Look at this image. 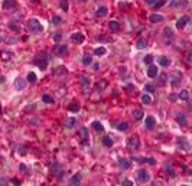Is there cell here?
<instances>
[{
	"instance_id": "6da1fadb",
	"label": "cell",
	"mask_w": 192,
	"mask_h": 186,
	"mask_svg": "<svg viewBox=\"0 0 192 186\" xmlns=\"http://www.w3.org/2000/svg\"><path fill=\"white\" fill-rule=\"evenodd\" d=\"M28 31L32 32V33H39V32L43 31V26H42V23L38 19H31L28 22Z\"/></svg>"
},
{
	"instance_id": "7a4b0ae2",
	"label": "cell",
	"mask_w": 192,
	"mask_h": 186,
	"mask_svg": "<svg viewBox=\"0 0 192 186\" xmlns=\"http://www.w3.org/2000/svg\"><path fill=\"white\" fill-rule=\"evenodd\" d=\"M46 56H48V55H46V52H43V53L38 55V56L35 58V61H33V64L38 65L41 69H46V67H48V62H49V58H46Z\"/></svg>"
},
{
	"instance_id": "3957f363",
	"label": "cell",
	"mask_w": 192,
	"mask_h": 186,
	"mask_svg": "<svg viewBox=\"0 0 192 186\" xmlns=\"http://www.w3.org/2000/svg\"><path fill=\"white\" fill-rule=\"evenodd\" d=\"M181 82H182V72L181 71H174L169 75V84L172 87H178Z\"/></svg>"
},
{
	"instance_id": "277c9868",
	"label": "cell",
	"mask_w": 192,
	"mask_h": 186,
	"mask_svg": "<svg viewBox=\"0 0 192 186\" xmlns=\"http://www.w3.org/2000/svg\"><path fill=\"white\" fill-rule=\"evenodd\" d=\"M127 147L130 150H139L140 147V138L137 136H132L127 138Z\"/></svg>"
},
{
	"instance_id": "5b68a950",
	"label": "cell",
	"mask_w": 192,
	"mask_h": 186,
	"mask_svg": "<svg viewBox=\"0 0 192 186\" xmlns=\"http://www.w3.org/2000/svg\"><path fill=\"white\" fill-rule=\"evenodd\" d=\"M80 85H81V89H82V94H87L88 89H90V87H91V78L87 77V75H84V77H81V81H80Z\"/></svg>"
},
{
	"instance_id": "8992f818",
	"label": "cell",
	"mask_w": 192,
	"mask_h": 186,
	"mask_svg": "<svg viewBox=\"0 0 192 186\" xmlns=\"http://www.w3.org/2000/svg\"><path fill=\"white\" fill-rule=\"evenodd\" d=\"M1 9L3 10H15V9H18V1L16 0H4L3 3H1Z\"/></svg>"
},
{
	"instance_id": "52a82bcc",
	"label": "cell",
	"mask_w": 192,
	"mask_h": 186,
	"mask_svg": "<svg viewBox=\"0 0 192 186\" xmlns=\"http://www.w3.org/2000/svg\"><path fill=\"white\" fill-rule=\"evenodd\" d=\"M68 52V48H67V45H55L53 46V53L56 55V56H64L65 53Z\"/></svg>"
},
{
	"instance_id": "ba28073f",
	"label": "cell",
	"mask_w": 192,
	"mask_h": 186,
	"mask_svg": "<svg viewBox=\"0 0 192 186\" xmlns=\"http://www.w3.org/2000/svg\"><path fill=\"white\" fill-rule=\"evenodd\" d=\"M137 179H139V182H142V183H146V182L150 180V175H149V172L142 169L137 172Z\"/></svg>"
},
{
	"instance_id": "9c48e42d",
	"label": "cell",
	"mask_w": 192,
	"mask_h": 186,
	"mask_svg": "<svg viewBox=\"0 0 192 186\" xmlns=\"http://www.w3.org/2000/svg\"><path fill=\"white\" fill-rule=\"evenodd\" d=\"M77 134H78L80 140H81L82 143H85V141L88 140V128L87 127H80L78 131H77Z\"/></svg>"
},
{
	"instance_id": "30bf717a",
	"label": "cell",
	"mask_w": 192,
	"mask_h": 186,
	"mask_svg": "<svg viewBox=\"0 0 192 186\" xmlns=\"http://www.w3.org/2000/svg\"><path fill=\"white\" fill-rule=\"evenodd\" d=\"M71 42L72 43H82L84 42V35L82 33H80V32H75V33H72L71 35Z\"/></svg>"
},
{
	"instance_id": "8fae6325",
	"label": "cell",
	"mask_w": 192,
	"mask_h": 186,
	"mask_svg": "<svg viewBox=\"0 0 192 186\" xmlns=\"http://www.w3.org/2000/svg\"><path fill=\"white\" fill-rule=\"evenodd\" d=\"M51 169H52L53 175H55L58 179H62V169H61V166H59L56 162H53L52 165H51Z\"/></svg>"
},
{
	"instance_id": "7c38bea8",
	"label": "cell",
	"mask_w": 192,
	"mask_h": 186,
	"mask_svg": "<svg viewBox=\"0 0 192 186\" xmlns=\"http://www.w3.org/2000/svg\"><path fill=\"white\" fill-rule=\"evenodd\" d=\"M13 87H15V89H18V91H23V89L26 88V81H25L23 78H16Z\"/></svg>"
},
{
	"instance_id": "4fadbf2b",
	"label": "cell",
	"mask_w": 192,
	"mask_h": 186,
	"mask_svg": "<svg viewBox=\"0 0 192 186\" xmlns=\"http://www.w3.org/2000/svg\"><path fill=\"white\" fill-rule=\"evenodd\" d=\"M132 160H137L139 163H147V165H155L156 163V160L153 159V157H132Z\"/></svg>"
},
{
	"instance_id": "5bb4252c",
	"label": "cell",
	"mask_w": 192,
	"mask_h": 186,
	"mask_svg": "<svg viewBox=\"0 0 192 186\" xmlns=\"http://www.w3.org/2000/svg\"><path fill=\"white\" fill-rule=\"evenodd\" d=\"M189 16H182L181 19H178V22H176V28L181 31V29H183L185 26H186V23H189Z\"/></svg>"
},
{
	"instance_id": "9a60e30c",
	"label": "cell",
	"mask_w": 192,
	"mask_h": 186,
	"mask_svg": "<svg viewBox=\"0 0 192 186\" xmlns=\"http://www.w3.org/2000/svg\"><path fill=\"white\" fill-rule=\"evenodd\" d=\"M0 58H1L3 61H12V59H13V52L3 49V51L0 52Z\"/></svg>"
},
{
	"instance_id": "2e32d148",
	"label": "cell",
	"mask_w": 192,
	"mask_h": 186,
	"mask_svg": "<svg viewBox=\"0 0 192 186\" xmlns=\"http://www.w3.org/2000/svg\"><path fill=\"white\" fill-rule=\"evenodd\" d=\"M155 124H156V120H155V117H152V116H149V117H146V120H144V127L146 128H153L155 127Z\"/></svg>"
},
{
	"instance_id": "e0dca14e",
	"label": "cell",
	"mask_w": 192,
	"mask_h": 186,
	"mask_svg": "<svg viewBox=\"0 0 192 186\" xmlns=\"http://www.w3.org/2000/svg\"><path fill=\"white\" fill-rule=\"evenodd\" d=\"M119 166H120L123 170L130 169V162H129V159H126V157H120V159H119Z\"/></svg>"
},
{
	"instance_id": "ac0fdd59",
	"label": "cell",
	"mask_w": 192,
	"mask_h": 186,
	"mask_svg": "<svg viewBox=\"0 0 192 186\" xmlns=\"http://www.w3.org/2000/svg\"><path fill=\"white\" fill-rule=\"evenodd\" d=\"M157 62H159V65H160V67L166 68V67H169L171 59H169L168 56H159V58H157Z\"/></svg>"
},
{
	"instance_id": "d6986e66",
	"label": "cell",
	"mask_w": 192,
	"mask_h": 186,
	"mask_svg": "<svg viewBox=\"0 0 192 186\" xmlns=\"http://www.w3.org/2000/svg\"><path fill=\"white\" fill-rule=\"evenodd\" d=\"M132 116H133V119L136 120V121H140V120L143 119L144 114H143V111H142L140 108H134V110L132 111Z\"/></svg>"
},
{
	"instance_id": "ffe728a7",
	"label": "cell",
	"mask_w": 192,
	"mask_h": 186,
	"mask_svg": "<svg viewBox=\"0 0 192 186\" xmlns=\"http://www.w3.org/2000/svg\"><path fill=\"white\" fill-rule=\"evenodd\" d=\"M108 28L111 29V32H119L120 31V23L117 20H110L108 22Z\"/></svg>"
},
{
	"instance_id": "44dd1931",
	"label": "cell",
	"mask_w": 192,
	"mask_h": 186,
	"mask_svg": "<svg viewBox=\"0 0 192 186\" xmlns=\"http://www.w3.org/2000/svg\"><path fill=\"white\" fill-rule=\"evenodd\" d=\"M147 77H149V78H155V77H157V67L156 65H152V64H150V67L147 69Z\"/></svg>"
},
{
	"instance_id": "7402d4cb",
	"label": "cell",
	"mask_w": 192,
	"mask_h": 186,
	"mask_svg": "<svg viewBox=\"0 0 192 186\" xmlns=\"http://www.w3.org/2000/svg\"><path fill=\"white\" fill-rule=\"evenodd\" d=\"M171 6H174V7H186L188 6V0H174L171 3Z\"/></svg>"
},
{
	"instance_id": "603a6c76",
	"label": "cell",
	"mask_w": 192,
	"mask_h": 186,
	"mask_svg": "<svg viewBox=\"0 0 192 186\" xmlns=\"http://www.w3.org/2000/svg\"><path fill=\"white\" fill-rule=\"evenodd\" d=\"M149 20H150L152 23H160V22H163V20H165V17L162 16V15H157V13H155V15H150Z\"/></svg>"
},
{
	"instance_id": "cb8c5ba5",
	"label": "cell",
	"mask_w": 192,
	"mask_h": 186,
	"mask_svg": "<svg viewBox=\"0 0 192 186\" xmlns=\"http://www.w3.org/2000/svg\"><path fill=\"white\" fill-rule=\"evenodd\" d=\"M175 120H176V123L181 124V126H185V124H186V116L182 114V113H181V114H176Z\"/></svg>"
},
{
	"instance_id": "d4e9b609",
	"label": "cell",
	"mask_w": 192,
	"mask_h": 186,
	"mask_svg": "<svg viewBox=\"0 0 192 186\" xmlns=\"http://www.w3.org/2000/svg\"><path fill=\"white\" fill-rule=\"evenodd\" d=\"M68 110H70V111H72V113H78V111L81 110V105H80L78 102L72 101L70 105H68Z\"/></svg>"
},
{
	"instance_id": "484cf974",
	"label": "cell",
	"mask_w": 192,
	"mask_h": 186,
	"mask_svg": "<svg viewBox=\"0 0 192 186\" xmlns=\"http://www.w3.org/2000/svg\"><path fill=\"white\" fill-rule=\"evenodd\" d=\"M178 146H179V147H182L185 152H188V150H189V144L185 141V138H183V137H181V138L178 140Z\"/></svg>"
},
{
	"instance_id": "4316f807",
	"label": "cell",
	"mask_w": 192,
	"mask_h": 186,
	"mask_svg": "<svg viewBox=\"0 0 192 186\" xmlns=\"http://www.w3.org/2000/svg\"><path fill=\"white\" fill-rule=\"evenodd\" d=\"M107 13H108V9L105 7V6H101V7H98L97 9V16L98 17H104V16H107Z\"/></svg>"
},
{
	"instance_id": "83f0119b",
	"label": "cell",
	"mask_w": 192,
	"mask_h": 186,
	"mask_svg": "<svg viewBox=\"0 0 192 186\" xmlns=\"http://www.w3.org/2000/svg\"><path fill=\"white\" fill-rule=\"evenodd\" d=\"M105 87H107V81L105 80H101L98 84L95 85V91H98V92H103L105 89Z\"/></svg>"
},
{
	"instance_id": "f1b7e54d",
	"label": "cell",
	"mask_w": 192,
	"mask_h": 186,
	"mask_svg": "<svg viewBox=\"0 0 192 186\" xmlns=\"http://www.w3.org/2000/svg\"><path fill=\"white\" fill-rule=\"evenodd\" d=\"M178 97H179V100H182V101H188V100H189V92H188L186 89H182V91L178 94Z\"/></svg>"
},
{
	"instance_id": "f546056e",
	"label": "cell",
	"mask_w": 192,
	"mask_h": 186,
	"mask_svg": "<svg viewBox=\"0 0 192 186\" xmlns=\"http://www.w3.org/2000/svg\"><path fill=\"white\" fill-rule=\"evenodd\" d=\"M91 127H92L95 131H104V127H103V124H101L100 121H92V123H91Z\"/></svg>"
},
{
	"instance_id": "4dcf8cb0",
	"label": "cell",
	"mask_w": 192,
	"mask_h": 186,
	"mask_svg": "<svg viewBox=\"0 0 192 186\" xmlns=\"http://www.w3.org/2000/svg\"><path fill=\"white\" fill-rule=\"evenodd\" d=\"M163 33H165V40H166V42H168V39L171 40V39L174 38V32H172L171 28H165V29H163Z\"/></svg>"
},
{
	"instance_id": "1f68e13d",
	"label": "cell",
	"mask_w": 192,
	"mask_h": 186,
	"mask_svg": "<svg viewBox=\"0 0 192 186\" xmlns=\"http://www.w3.org/2000/svg\"><path fill=\"white\" fill-rule=\"evenodd\" d=\"M146 46H147L146 39H142V38H139V39L136 40V48H137V49H143V48H146Z\"/></svg>"
},
{
	"instance_id": "d6a6232c",
	"label": "cell",
	"mask_w": 192,
	"mask_h": 186,
	"mask_svg": "<svg viewBox=\"0 0 192 186\" xmlns=\"http://www.w3.org/2000/svg\"><path fill=\"white\" fill-rule=\"evenodd\" d=\"M75 124H77V119H74V117H70V119L65 120V127H68V128L75 127Z\"/></svg>"
},
{
	"instance_id": "836d02e7",
	"label": "cell",
	"mask_w": 192,
	"mask_h": 186,
	"mask_svg": "<svg viewBox=\"0 0 192 186\" xmlns=\"http://www.w3.org/2000/svg\"><path fill=\"white\" fill-rule=\"evenodd\" d=\"M80 182H81V175H80V173L74 175V176H72V177L70 179V183H71V185H78Z\"/></svg>"
},
{
	"instance_id": "e575fe53",
	"label": "cell",
	"mask_w": 192,
	"mask_h": 186,
	"mask_svg": "<svg viewBox=\"0 0 192 186\" xmlns=\"http://www.w3.org/2000/svg\"><path fill=\"white\" fill-rule=\"evenodd\" d=\"M91 62H92L91 55H90V53H84V55H82V65H85V67H87V65H90Z\"/></svg>"
},
{
	"instance_id": "d590c367",
	"label": "cell",
	"mask_w": 192,
	"mask_h": 186,
	"mask_svg": "<svg viewBox=\"0 0 192 186\" xmlns=\"http://www.w3.org/2000/svg\"><path fill=\"white\" fill-rule=\"evenodd\" d=\"M7 28L9 29H12L13 32H20V25H18V23H15V22H10V23H7Z\"/></svg>"
},
{
	"instance_id": "8d00e7d4",
	"label": "cell",
	"mask_w": 192,
	"mask_h": 186,
	"mask_svg": "<svg viewBox=\"0 0 192 186\" xmlns=\"http://www.w3.org/2000/svg\"><path fill=\"white\" fill-rule=\"evenodd\" d=\"M53 72H55V75H67L68 74V71H67L65 67H58Z\"/></svg>"
},
{
	"instance_id": "74e56055",
	"label": "cell",
	"mask_w": 192,
	"mask_h": 186,
	"mask_svg": "<svg viewBox=\"0 0 192 186\" xmlns=\"http://www.w3.org/2000/svg\"><path fill=\"white\" fill-rule=\"evenodd\" d=\"M127 128H129V123H126V121H120L117 124V130L119 131H126Z\"/></svg>"
},
{
	"instance_id": "f35d334b",
	"label": "cell",
	"mask_w": 192,
	"mask_h": 186,
	"mask_svg": "<svg viewBox=\"0 0 192 186\" xmlns=\"http://www.w3.org/2000/svg\"><path fill=\"white\" fill-rule=\"evenodd\" d=\"M59 6H61V9H62L64 12H68V10H70V1H68V0H61Z\"/></svg>"
},
{
	"instance_id": "ab89813d",
	"label": "cell",
	"mask_w": 192,
	"mask_h": 186,
	"mask_svg": "<svg viewBox=\"0 0 192 186\" xmlns=\"http://www.w3.org/2000/svg\"><path fill=\"white\" fill-rule=\"evenodd\" d=\"M26 80H28V82H31V84H35L36 80H38V77H36L35 72H29V74H28V78H26Z\"/></svg>"
},
{
	"instance_id": "60d3db41",
	"label": "cell",
	"mask_w": 192,
	"mask_h": 186,
	"mask_svg": "<svg viewBox=\"0 0 192 186\" xmlns=\"http://www.w3.org/2000/svg\"><path fill=\"white\" fill-rule=\"evenodd\" d=\"M105 53H107V51H105L104 46L95 48V51H94V55H97V56H103V55H105Z\"/></svg>"
},
{
	"instance_id": "b9f144b4",
	"label": "cell",
	"mask_w": 192,
	"mask_h": 186,
	"mask_svg": "<svg viewBox=\"0 0 192 186\" xmlns=\"http://www.w3.org/2000/svg\"><path fill=\"white\" fill-rule=\"evenodd\" d=\"M103 144H104L105 147H111L113 146V138L108 137V136H105L104 138H103Z\"/></svg>"
},
{
	"instance_id": "7bdbcfd3",
	"label": "cell",
	"mask_w": 192,
	"mask_h": 186,
	"mask_svg": "<svg viewBox=\"0 0 192 186\" xmlns=\"http://www.w3.org/2000/svg\"><path fill=\"white\" fill-rule=\"evenodd\" d=\"M142 102L143 104H152V97L149 94H143L142 95Z\"/></svg>"
},
{
	"instance_id": "ee69618b",
	"label": "cell",
	"mask_w": 192,
	"mask_h": 186,
	"mask_svg": "<svg viewBox=\"0 0 192 186\" xmlns=\"http://www.w3.org/2000/svg\"><path fill=\"white\" fill-rule=\"evenodd\" d=\"M42 101L46 102V104H52V102H53V97L48 95V94H43V95H42Z\"/></svg>"
},
{
	"instance_id": "f6af8a7d",
	"label": "cell",
	"mask_w": 192,
	"mask_h": 186,
	"mask_svg": "<svg viewBox=\"0 0 192 186\" xmlns=\"http://www.w3.org/2000/svg\"><path fill=\"white\" fill-rule=\"evenodd\" d=\"M143 62L147 64V65H150V64L153 62V56H152V55H146V56L143 58Z\"/></svg>"
},
{
	"instance_id": "bcb514c9",
	"label": "cell",
	"mask_w": 192,
	"mask_h": 186,
	"mask_svg": "<svg viewBox=\"0 0 192 186\" xmlns=\"http://www.w3.org/2000/svg\"><path fill=\"white\" fill-rule=\"evenodd\" d=\"M52 23H53V25H61V23H62V19H61V16L55 15V16L52 17Z\"/></svg>"
},
{
	"instance_id": "7dc6e473",
	"label": "cell",
	"mask_w": 192,
	"mask_h": 186,
	"mask_svg": "<svg viewBox=\"0 0 192 186\" xmlns=\"http://www.w3.org/2000/svg\"><path fill=\"white\" fill-rule=\"evenodd\" d=\"M165 3H166V0H156L153 6H155V9H159V7H162Z\"/></svg>"
},
{
	"instance_id": "c3c4849f",
	"label": "cell",
	"mask_w": 192,
	"mask_h": 186,
	"mask_svg": "<svg viewBox=\"0 0 192 186\" xmlns=\"http://www.w3.org/2000/svg\"><path fill=\"white\" fill-rule=\"evenodd\" d=\"M144 91H146V92H155V87L150 84H146L144 85Z\"/></svg>"
},
{
	"instance_id": "681fc988",
	"label": "cell",
	"mask_w": 192,
	"mask_h": 186,
	"mask_svg": "<svg viewBox=\"0 0 192 186\" xmlns=\"http://www.w3.org/2000/svg\"><path fill=\"white\" fill-rule=\"evenodd\" d=\"M122 185H124V186H132V185H133V182H132V180H129V179H123V180H122Z\"/></svg>"
},
{
	"instance_id": "f907efd6",
	"label": "cell",
	"mask_w": 192,
	"mask_h": 186,
	"mask_svg": "<svg viewBox=\"0 0 192 186\" xmlns=\"http://www.w3.org/2000/svg\"><path fill=\"white\" fill-rule=\"evenodd\" d=\"M61 39H62V35H61V33H55V35H53V40H55V42H59Z\"/></svg>"
},
{
	"instance_id": "816d5d0a",
	"label": "cell",
	"mask_w": 192,
	"mask_h": 186,
	"mask_svg": "<svg viewBox=\"0 0 192 186\" xmlns=\"http://www.w3.org/2000/svg\"><path fill=\"white\" fill-rule=\"evenodd\" d=\"M165 170H166V172H168V175H171L172 177L175 176V172L172 170V168H168V166H166V168H165Z\"/></svg>"
},
{
	"instance_id": "f5cc1de1",
	"label": "cell",
	"mask_w": 192,
	"mask_h": 186,
	"mask_svg": "<svg viewBox=\"0 0 192 186\" xmlns=\"http://www.w3.org/2000/svg\"><path fill=\"white\" fill-rule=\"evenodd\" d=\"M166 78H168V75H166V74H162V75H160V84H162V85L166 82V81H165Z\"/></svg>"
},
{
	"instance_id": "db71d44e",
	"label": "cell",
	"mask_w": 192,
	"mask_h": 186,
	"mask_svg": "<svg viewBox=\"0 0 192 186\" xmlns=\"http://www.w3.org/2000/svg\"><path fill=\"white\" fill-rule=\"evenodd\" d=\"M97 40H107V42H111L113 39H111V38H104V36H98Z\"/></svg>"
},
{
	"instance_id": "11a10c76",
	"label": "cell",
	"mask_w": 192,
	"mask_h": 186,
	"mask_svg": "<svg viewBox=\"0 0 192 186\" xmlns=\"http://www.w3.org/2000/svg\"><path fill=\"white\" fill-rule=\"evenodd\" d=\"M18 152L20 153V154H26V147H25V146H20L18 149Z\"/></svg>"
},
{
	"instance_id": "9f6ffc18",
	"label": "cell",
	"mask_w": 192,
	"mask_h": 186,
	"mask_svg": "<svg viewBox=\"0 0 192 186\" xmlns=\"http://www.w3.org/2000/svg\"><path fill=\"white\" fill-rule=\"evenodd\" d=\"M191 61H192V52L188 51L186 52V62H191Z\"/></svg>"
},
{
	"instance_id": "6f0895ef",
	"label": "cell",
	"mask_w": 192,
	"mask_h": 186,
	"mask_svg": "<svg viewBox=\"0 0 192 186\" xmlns=\"http://www.w3.org/2000/svg\"><path fill=\"white\" fill-rule=\"evenodd\" d=\"M155 1H156V0H144V3H146V4H149V6H153V4H155Z\"/></svg>"
},
{
	"instance_id": "680465c9",
	"label": "cell",
	"mask_w": 192,
	"mask_h": 186,
	"mask_svg": "<svg viewBox=\"0 0 192 186\" xmlns=\"http://www.w3.org/2000/svg\"><path fill=\"white\" fill-rule=\"evenodd\" d=\"M19 169L23 170V172H28V169H26V166H25V165H19Z\"/></svg>"
},
{
	"instance_id": "91938a15",
	"label": "cell",
	"mask_w": 192,
	"mask_h": 186,
	"mask_svg": "<svg viewBox=\"0 0 192 186\" xmlns=\"http://www.w3.org/2000/svg\"><path fill=\"white\" fill-rule=\"evenodd\" d=\"M3 39H4V35H3V32L0 31V40H3Z\"/></svg>"
},
{
	"instance_id": "94428289",
	"label": "cell",
	"mask_w": 192,
	"mask_h": 186,
	"mask_svg": "<svg viewBox=\"0 0 192 186\" xmlns=\"http://www.w3.org/2000/svg\"><path fill=\"white\" fill-rule=\"evenodd\" d=\"M0 114H1V107H0Z\"/></svg>"
},
{
	"instance_id": "6125c7cd",
	"label": "cell",
	"mask_w": 192,
	"mask_h": 186,
	"mask_svg": "<svg viewBox=\"0 0 192 186\" xmlns=\"http://www.w3.org/2000/svg\"><path fill=\"white\" fill-rule=\"evenodd\" d=\"M80 1H84V0H80Z\"/></svg>"
}]
</instances>
